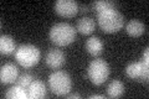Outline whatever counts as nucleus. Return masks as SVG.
Wrapping results in <instances>:
<instances>
[{
	"instance_id": "nucleus-1",
	"label": "nucleus",
	"mask_w": 149,
	"mask_h": 99,
	"mask_svg": "<svg viewBox=\"0 0 149 99\" xmlns=\"http://www.w3.org/2000/svg\"><path fill=\"white\" fill-rule=\"evenodd\" d=\"M97 22L103 32L113 34L122 30L124 26V16L118 10L104 11L97 14Z\"/></svg>"
},
{
	"instance_id": "nucleus-2",
	"label": "nucleus",
	"mask_w": 149,
	"mask_h": 99,
	"mask_svg": "<svg viewBox=\"0 0 149 99\" xmlns=\"http://www.w3.org/2000/svg\"><path fill=\"white\" fill-rule=\"evenodd\" d=\"M50 40L57 46H67L76 40V30L67 22H58L51 27Z\"/></svg>"
},
{
	"instance_id": "nucleus-3",
	"label": "nucleus",
	"mask_w": 149,
	"mask_h": 99,
	"mask_svg": "<svg viewBox=\"0 0 149 99\" xmlns=\"http://www.w3.org/2000/svg\"><path fill=\"white\" fill-rule=\"evenodd\" d=\"M40 57H41V52L39 47L31 44L20 45L15 51V60L17 61L19 64L25 68L34 67L40 61Z\"/></svg>"
},
{
	"instance_id": "nucleus-4",
	"label": "nucleus",
	"mask_w": 149,
	"mask_h": 99,
	"mask_svg": "<svg viewBox=\"0 0 149 99\" xmlns=\"http://www.w3.org/2000/svg\"><path fill=\"white\" fill-rule=\"evenodd\" d=\"M49 87L56 96H66L72 87L71 77L65 71H55L49 77Z\"/></svg>"
},
{
	"instance_id": "nucleus-5",
	"label": "nucleus",
	"mask_w": 149,
	"mask_h": 99,
	"mask_svg": "<svg viewBox=\"0 0 149 99\" xmlns=\"http://www.w3.org/2000/svg\"><path fill=\"white\" fill-rule=\"evenodd\" d=\"M109 72V66L104 60H93L87 68V76L95 86L103 84L108 78Z\"/></svg>"
},
{
	"instance_id": "nucleus-6",
	"label": "nucleus",
	"mask_w": 149,
	"mask_h": 99,
	"mask_svg": "<svg viewBox=\"0 0 149 99\" xmlns=\"http://www.w3.org/2000/svg\"><path fill=\"white\" fill-rule=\"evenodd\" d=\"M125 74L133 81L138 82H148L149 77V66L147 63L138 61V62H132L125 67Z\"/></svg>"
},
{
	"instance_id": "nucleus-7",
	"label": "nucleus",
	"mask_w": 149,
	"mask_h": 99,
	"mask_svg": "<svg viewBox=\"0 0 149 99\" xmlns=\"http://www.w3.org/2000/svg\"><path fill=\"white\" fill-rule=\"evenodd\" d=\"M57 15L62 17H72L78 12V4L74 0H57L54 5Z\"/></svg>"
},
{
	"instance_id": "nucleus-8",
	"label": "nucleus",
	"mask_w": 149,
	"mask_h": 99,
	"mask_svg": "<svg viewBox=\"0 0 149 99\" xmlns=\"http://www.w3.org/2000/svg\"><path fill=\"white\" fill-rule=\"evenodd\" d=\"M45 62L50 68L58 69L65 64V62H66V55H65V52L62 50L52 47V48H50L47 51V53H46Z\"/></svg>"
},
{
	"instance_id": "nucleus-9",
	"label": "nucleus",
	"mask_w": 149,
	"mask_h": 99,
	"mask_svg": "<svg viewBox=\"0 0 149 99\" xmlns=\"http://www.w3.org/2000/svg\"><path fill=\"white\" fill-rule=\"evenodd\" d=\"M19 78V69L14 63H5L0 69V81L1 83H15Z\"/></svg>"
},
{
	"instance_id": "nucleus-10",
	"label": "nucleus",
	"mask_w": 149,
	"mask_h": 99,
	"mask_svg": "<svg viewBox=\"0 0 149 99\" xmlns=\"http://www.w3.org/2000/svg\"><path fill=\"white\" fill-rule=\"evenodd\" d=\"M27 96L29 99H41L46 97V86L44 82L35 79L27 88Z\"/></svg>"
},
{
	"instance_id": "nucleus-11",
	"label": "nucleus",
	"mask_w": 149,
	"mask_h": 99,
	"mask_svg": "<svg viewBox=\"0 0 149 99\" xmlns=\"http://www.w3.org/2000/svg\"><path fill=\"white\" fill-rule=\"evenodd\" d=\"M125 31H127V34L129 36L139 37L146 31V25H144V22H142L141 20H138V19H132V20H129L127 22V25H125Z\"/></svg>"
},
{
	"instance_id": "nucleus-12",
	"label": "nucleus",
	"mask_w": 149,
	"mask_h": 99,
	"mask_svg": "<svg viewBox=\"0 0 149 99\" xmlns=\"http://www.w3.org/2000/svg\"><path fill=\"white\" fill-rule=\"evenodd\" d=\"M86 50L93 57H97L103 52V42L101 41L100 37L92 36L86 41Z\"/></svg>"
},
{
	"instance_id": "nucleus-13",
	"label": "nucleus",
	"mask_w": 149,
	"mask_h": 99,
	"mask_svg": "<svg viewBox=\"0 0 149 99\" xmlns=\"http://www.w3.org/2000/svg\"><path fill=\"white\" fill-rule=\"evenodd\" d=\"M95 27H96V22L92 17L83 16L77 21L76 30L78 32H81V34H83V35H90L95 31Z\"/></svg>"
},
{
	"instance_id": "nucleus-14",
	"label": "nucleus",
	"mask_w": 149,
	"mask_h": 99,
	"mask_svg": "<svg viewBox=\"0 0 149 99\" xmlns=\"http://www.w3.org/2000/svg\"><path fill=\"white\" fill-rule=\"evenodd\" d=\"M14 51H16L15 40L9 35H1L0 37V52L1 55H11Z\"/></svg>"
},
{
	"instance_id": "nucleus-15",
	"label": "nucleus",
	"mask_w": 149,
	"mask_h": 99,
	"mask_svg": "<svg viewBox=\"0 0 149 99\" xmlns=\"http://www.w3.org/2000/svg\"><path fill=\"white\" fill-rule=\"evenodd\" d=\"M125 92L124 84L118 81V79H113L108 86H107V96L109 98H119L122 97Z\"/></svg>"
},
{
	"instance_id": "nucleus-16",
	"label": "nucleus",
	"mask_w": 149,
	"mask_h": 99,
	"mask_svg": "<svg viewBox=\"0 0 149 99\" xmlns=\"http://www.w3.org/2000/svg\"><path fill=\"white\" fill-rule=\"evenodd\" d=\"M5 97L8 99H27L29 96H27V89L22 88L21 86H13L8 89V92L5 93Z\"/></svg>"
},
{
	"instance_id": "nucleus-17",
	"label": "nucleus",
	"mask_w": 149,
	"mask_h": 99,
	"mask_svg": "<svg viewBox=\"0 0 149 99\" xmlns=\"http://www.w3.org/2000/svg\"><path fill=\"white\" fill-rule=\"evenodd\" d=\"M93 9L96 10L97 14L111 11V10H117V4L114 1H109V0H98V1L92 3Z\"/></svg>"
},
{
	"instance_id": "nucleus-18",
	"label": "nucleus",
	"mask_w": 149,
	"mask_h": 99,
	"mask_svg": "<svg viewBox=\"0 0 149 99\" xmlns=\"http://www.w3.org/2000/svg\"><path fill=\"white\" fill-rule=\"evenodd\" d=\"M34 81H35V79H34V77H32L30 73H24V74H21V76H19V78L16 79V84H17V86H21L22 88L27 89L30 87V84Z\"/></svg>"
},
{
	"instance_id": "nucleus-19",
	"label": "nucleus",
	"mask_w": 149,
	"mask_h": 99,
	"mask_svg": "<svg viewBox=\"0 0 149 99\" xmlns=\"http://www.w3.org/2000/svg\"><path fill=\"white\" fill-rule=\"evenodd\" d=\"M142 62H144V63H149V48L148 47H146L144 48V51H143V55H142Z\"/></svg>"
},
{
	"instance_id": "nucleus-20",
	"label": "nucleus",
	"mask_w": 149,
	"mask_h": 99,
	"mask_svg": "<svg viewBox=\"0 0 149 99\" xmlns=\"http://www.w3.org/2000/svg\"><path fill=\"white\" fill-rule=\"evenodd\" d=\"M67 98H81V96L78 93H70V94H66Z\"/></svg>"
},
{
	"instance_id": "nucleus-21",
	"label": "nucleus",
	"mask_w": 149,
	"mask_h": 99,
	"mask_svg": "<svg viewBox=\"0 0 149 99\" xmlns=\"http://www.w3.org/2000/svg\"><path fill=\"white\" fill-rule=\"evenodd\" d=\"M90 99H104V96H101V94H93V96H90Z\"/></svg>"
},
{
	"instance_id": "nucleus-22",
	"label": "nucleus",
	"mask_w": 149,
	"mask_h": 99,
	"mask_svg": "<svg viewBox=\"0 0 149 99\" xmlns=\"http://www.w3.org/2000/svg\"><path fill=\"white\" fill-rule=\"evenodd\" d=\"M78 10H80L81 12H86V11H88V8H87L86 5H82V6L80 8V5H78Z\"/></svg>"
}]
</instances>
